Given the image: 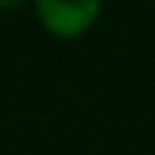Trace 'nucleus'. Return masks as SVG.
<instances>
[{"mask_svg": "<svg viewBox=\"0 0 155 155\" xmlns=\"http://www.w3.org/2000/svg\"><path fill=\"white\" fill-rule=\"evenodd\" d=\"M41 25L57 38H76L95 25L101 3L98 0H38L35 3Z\"/></svg>", "mask_w": 155, "mask_h": 155, "instance_id": "nucleus-1", "label": "nucleus"}]
</instances>
